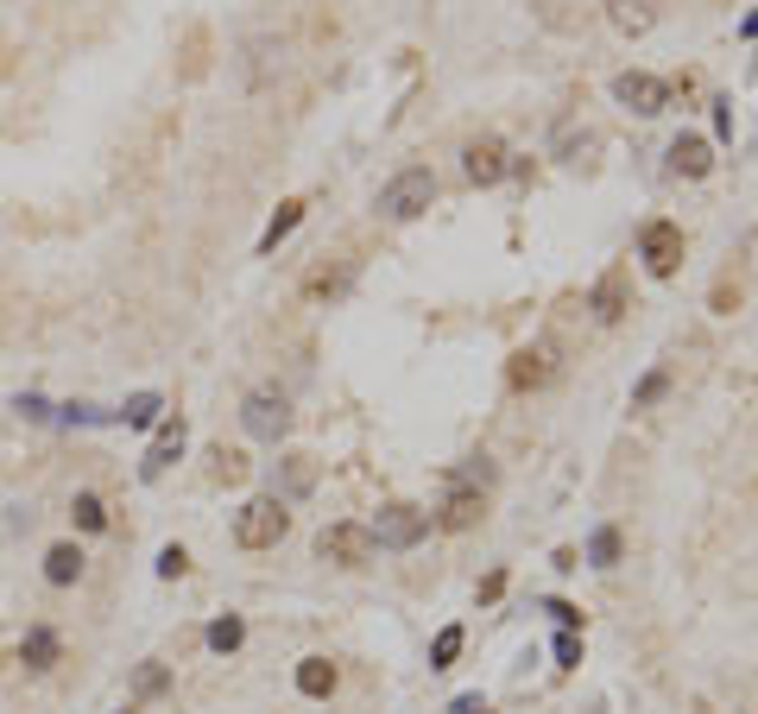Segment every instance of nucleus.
Returning a JSON list of instances; mask_svg holds the SVG:
<instances>
[{"label":"nucleus","mask_w":758,"mask_h":714,"mask_svg":"<svg viewBox=\"0 0 758 714\" xmlns=\"http://www.w3.org/2000/svg\"><path fill=\"white\" fill-rule=\"evenodd\" d=\"M298 222H303V203H298V197H291V203H278V215L266 222V234H259V254H272L278 241H285V234L298 228Z\"/></svg>","instance_id":"20"},{"label":"nucleus","mask_w":758,"mask_h":714,"mask_svg":"<svg viewBox=\"0 0 758 714\" xmlns=\"http://www.w3.org/2000/svg\"><path fill=\"white\" fill-rule=\"evenodd\" d=\"M588 562H594V569H613V562H620V525H601V532L588 537Z\"/></svg>","instance_id":"23"},{"label":"nucleus","mask_w":758,"mask_h":714,"mask_svg":"<svg viewBox=\"0 0 758 714\" xmlns=\"http://www.w3.org/2000/svg\"><path fill=\"white\" fill-rule=\"evenodd\" d=\"M480 512H487L480 487H475V481H455V487H449V500H443V512H436V525H443V532H475Z\"/></svg>","instance_id":"8"},{"label":"nucleus","mask_w":758,"mask_h":714,"mask_svg":"<svg viewBox=\"0 0 758 714\" xmlns=\"http://www.w3.org/2000/svg\"><path fill=\"white\" fill-rule=\"evenodd\" d=\"M613 96H620L632 114H664V108H670V82L651 77V70H620V77H613Z\"/></svg>","instance_id":"7"},{"label":"nucleus","mask_w":758,"mask_h":714,"mask_svg":"<svg viewBox=\"0 0 758 714\" xmlns=\"http://www.w3.org/2000/svg\"><path fill=\"white\" fill-rule=\"evenodd\" d=\"M461 626H443V633H436V645H430V670H449L455 658H461Z\"/></svg>","instance_id":"24"},{"label":"nucleus","mask_w":758,"mask_h":714,"mask_svg":"<svg viewBox=\"0 0 758 714\" xmlns=\"http://www.w3.org/2000/svg\"><path fill=\"white\" fill-rule=\"evenodd\" d=\"M126 714H133V709H126Z\"/></svg>","instance_id":"32"},{"label":"nucleus","mask_w":758,"mask_h":714,"mask_svg":"<svg viewBox=\"0 0 758 714\" xmlns=\"http://www.w3.org/2000/svg\"><path fill=\"white\" fill-rule=\"evenodd\" d=\"M613 32H626V38H645V32L664 20V0H601Z\"/></svg>","instance_id":"9"},{"label":"nucleus","mask_w":758,"mask_h":714,"mask_svg":"<svg viewBox=\"0 0 758 714\" xmlns=\"http://www.w3.org/2000/svg\"><path fill=\"white\" fill-rule=\"evenodd\" d=\"M20 411H25V417H32V424H45V417H51V405H45V399H32V392H25V399H20Z\"/></svg>","instance_id":"30"},{"label":"nucleus","mask_w":758,"mask_h":714,"mask_svg":"<svg viewBox=\"0 0 758 714\" xmlns=\"http://www.w3.org/2000/svg\"><path fill=\"white\" fill-rule=\"evenodd\" d=\"M202 645H209L215 658H227V651H241V645H247V620H241V613H222V620H209V633H202Z\"/></svg>","instance_id":"18"},{"label":"nucleus","mask_w":758,"mask_h":714,"mask_svg":"<svg viewBox=\"0 0 758 714\" xmlns=\"http://www.w3.org/2000/svg\"><path fill=\"white\" fill-rule=\"evenodd\" d=\"M544 613H556V620H562V633H576V620H581V613L569 607V601H544Z\"/></svg>","instance_id":"29"},{"label":"nucleus","mask_w":758,"mask_h":714,"mask_svg":"<svg viewBox=\"0 0 758 714\" xmlns=\"http://www.w3.org/2000/svg\"><path fill=\"white\" fill-rule=\"evenodd\" d=\"M241 424H247V436H259V443H285V431H291V399H285L278 386H253L247 399H241Z\"/></svg>","instance_id":"3"},{"label":"nucleus","mask_w":758,"mask_h":714,"mask_svg":"<svg viewBox=\"0 0 758 714\" xmlns=\"http://www.w3.org/2000/svg\"><path fill=\"white\" fill-rule=\"evenodd\" d=\"M285 532H291V512H285L278 493H259V500H247V506L234 512V544L241 550H272Z\"/></svg>","instance_id":"2"},{"label":"nucleus","mask_w":758,"mask_h":714,"mask_svg":"<svg viewBox=\"0 0 758 714\" xmlns=\"http://www.w3.org/2000/svg\"><path fill=\"white\" fill-rule=\"evenodd\" d=\"M82 544H51L45 550V582L51 588H70V582H82Z\"/></svg>","instance_id":"15"},{"label":"nucleus","mask_w":758,"mask_h":714,"mask_svg":"<svg viewBox=\"0 0 758 714\" xmlns=\"http://www.w3.org/2000/svg\"><path fill=\"white\" fill-rule=\"evenodd\" d=\"M430 203H436V171L430 165H404L399 178L379 190V215L386 222H417Z\"/></svg>","instance_id":"1"},{"label":"nucleus","mask_w":758,"mask_h":714,"mask_svg":"<svg viewBox=\"0 0 758 714\" xmlns=\"http://www.w3.org/2000/svg\"><path fill=\"white\" fill-rule=\"evenodd\" d=\"M183 569H190V550H183V544H165V550H158V576H165V582H177Z\"/></svg>","instance_id":"26"},{"label":"nucleus","mask_w":758,"mask_h":714,"mask_svg":"<svg viewBox=\"0 0 758 714\" xmlns=\"http://www.w3.org/2000/svg\"><path fill=\"white\" fill-rule=\"evenodd\" d=\"M177 456H183V417H165V424H158V436H152L146 461H140V481H158V475H165Z\"/></svg>","instance_id":"11"},{"label":"nucleus","mask_w":758,"mask_h":714,"mask_svg":"<svg viewBox=\"0 0 758 714\" xmlns=\"http://www.w3.org/2000/svg\"><path fill=\"white\" fill-rule=\"evenodd\" d=\"M316 557L335 562V569H367V557H374V532L367 525H323V537H316Z\"/></svg>","instance_id":"4"},{"label":"nucleus","mask_w":758,"mask_h":714,"mask_svg":"<svg viewBox=\"0 0 758 714\" xmlns=\"http://www.w3.org/2000/svg\"><path fill=\"white\" fill-rule=\"evenodd\" d=\"M594 316H601V323H620V316H626V266L601 272V285H594Z\"/></svg>","instance_id":"16"},{"label":"nucleus","mask_w":758,"mask_h":714,"mask_svg":"<svg viewBox=\"0 0 758 714\" xmlns=\"http://www.w3.org/2000/svg\"><path fill=\"white\" fill-rule=\"evenodd\" d=\"M57 658H64V638L51 633V626H25V638H20V663L25 670H51Z\"/></svg>","instance_id":"14"},{"label":"nucleus","mask_w":758,"mask_h":714,"mask_svg":"<svg viewBox=\"0 0 758 714\" xmlns=\"http://www.w3.org/2000/svg\"><path fill=\"white\" fill-rule=\"evenodd\" d=\"M638 259H645V272H651V279H677V266H682V228H677V222H651V228H645V241H638Z\"/></svg>","instance_id":"6"},{"label":"nucleus","mask_w":758,"mask_h":714,"mask_svg":"<svg viewBox=\"0 0 758 714\" xmlns=\"http://www.w3.org/2000/svg\"><path fill=\"white\" fill-rule=\"evenodd\" d=\"M550 380V355L544 348H519V355L505 360V386L512 392H531V386H544Z\"/></svg>","instance_id":"13"},{"label":"nucleus","mask_w":758,"mask_h":714,"mask_svg":"<svg viewBox=\"0 0 758 714\" xmlns=\"http://www.w3.org/2000/svg\"><path fill=\"white\" fill-rule=\"evenodd\" d=\"M158 411H165V399H158V392H140V399H126V424H133V431H146V424H158Z\"/></svg>","instance_id":"25"},{"label":"nucleus","mask_w":758,"mask_h":714,"mask_svg":"<svg viewBox=\"0 0 758 714\" xmlns=\"http://www.w3.org/2000/svg\"><path fill=\"white\" fill-rule=\"evenodd\" d=\"M70 518H76V532H89V537L108 532V506H101L96 493H76V500H70Z\"/></svg>","instance_id":"21"},{"label":"nucleus","mask_w":758,"mask_h":714,"mask_svg":"<svg viewBox=\"0 0 758 714\" xmlns=\"http://www.w3.org/2000/svg\"><path fill=\"white\" fill-rule=\"evenodd\" d=\"M556 663H562V670H576L581 663V638L576 633H556Z\"/></svg>","instance_id":"27"},{"label":"nucleus","mask_w":758,"mask_h":714,"mask_svg":"<svg viewBox=\"0 0 758 714\" xmlns=\"http://www.w3.org/2000/svg\"><path fill=\"white\" fill-rule=\"evenodd\" d=\"M670 171H682V178H707V171H714V146L695 140V133L670 140Z\"/></svg>","instance_id":"12"},{"label":"nucleus","mask_w":758,"mask_h":714,"mask_svg":"<svg viewBox=\"0 0 758 714\" xmlns=\"http://www.w3.org/2000/svg\"><path fill=\"white\" fill-rule=\"evenodd\" d=\"M165 689H171V670H165V663H158V658L133 670V695H140V702H152V695H165Z\"/></svg>","instance_id":"22"},{"label":"nucleus","mask_w":758,"mask_h":714,"mask_svg":"<svg viewBox=\"0 0 758 714\" xmlns=\"http://www.w3.org/2000/svg\"><path fill=\"white\" fill-rule=\"evenodd\" d=\"M348 291V266H316L310 279H303V298L310 304H328V298H342Z\"/></svg>","instance_id":"19"},{"label":"nucleus","mask_w":758,"mask_h":714,"mask_svg":"<svg viewBox=\"0 0 758 714\" xmlns=\"http://www.w3.org/2000/svg\"><path fill=\"white\" fill-rule=\"evenodd\" d=\"M657 392H664V373H645V386H638V405H651Z\"/></svg>","instance_id":"31"},{"label":"nucleus","mask_w":758,"mask_h":714,"mask_svg":"<svg viewBox=\"0 0 758 714\" xmlns=\"http://www.w3.org/2000/svg\"><path fill=\"white\" fill-rule=\"evenodd\" d=\"M424 532H430V512L392 500V506H379L374 544H379V550H411V544H424Z\"/></svg>","instance_id":"5"},{"label":"nucleus","mask_w":758,"mask_h":714,"mask_svg":"<svg viewBox=\"0 0 758 714\" xmlns=\"http://www.w3.org/2000/svg\"><path fill=\"white\" fill-rule=\"evenodd\" d=\"M461 178L480 183V190L500 183L505 178V146L500 140H468V153H461Z\"/></svg>","instance_id":"10"},{"label":"nucleus","mask_w":758,"mask_h":714,"mask_svg":"<svg viewBox=\"0 0 758 714\" xmlns=\"http://www.w3.org/2000/svg\"><path fill=\"white\" fill-rule=\"evenodd\" d=\"M335 683H342V670H335L328 658H303L298 663V695H310V702L335 695Z\"/></svg>","instance_id":"17"},{"label":"nucleus","mask_w":758,"mask_h":714,"mask_svg":"<svg viewBox=\"0 0 758 714\" xmlns=\"http://www.w3.org/2000/svg\"><path fill=\"white\" fill-rule=\"evenodd\" d=\"M449 714H493V702H487V695H455Z\"/></svg>","instance_id":"28"}]
</instances>
